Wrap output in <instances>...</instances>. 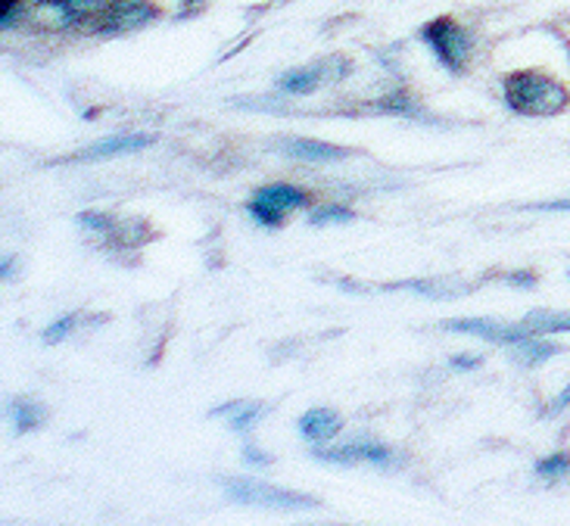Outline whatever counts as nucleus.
Listing matches in <instances>:
<instances>
[{
  "mask_svg": "<svg viewBox=\"0 0 570 526\" xmlns=\"http://www.w3.org/2000/svg\"><path fill=\"white\" fill-rule=\"evenodd\" d=\"M502 93H505V103H509L511 112L533 116V119L558 116L570 103V93L564 91V85L556 78L542 76V72H511L502 81Z\"/></svg>",
  "mask_w": 570,
  "mask_h": 526,
  "instance_id": "f257e3e1",
  "label": "nucleus"
},
{
  "mask_svg": "<svg viewBox=\"0 0 570 526\" xmlns=\"http://www.w3.org/2000/svg\"><path fill=\"white\" fill-rule=\"evenodd\" d=\"M421 41L431 47L433 57L446 66L449 72H464V66H468V57H471V47H474V38H471V31L462 29L455 19H433L428 22L424 29H421Z\"/></svg>",
  "mask_w": 570,
  "mask_h": 526,
  "instance_id": "f03ea898",
  "label": "nucleus"
},
{
  "mask_svg": "<svg viewBox=\"0 0 570 526\" xmlns=\"http://www.w3.org/2000/svg\"><path fill=\"white\" fill-rule=\"evenodd\" d=\"M308 202V193H303L299 187L293 185H265L253 193V200L247 202V212L256 218V225L263 228H281L284 218L293 209H303Z\"/></svg>",
  "mask_w": 570,
  "mask_h": 526,
  "instance_id": "7ed1b4c3",
  "label": "nucleus"
},
{
  "mask_svg": "<svg viewBox=\"0 0 570 526\" xmlns=\"http://www.w3.org/2000/svg\"><path fill=\"white\" fill-rule=\"evenodd\" d=\"M225 493L237 502H249V505H265V508H284V512H303V508H315L318 502L315 498L303 496V493H291V489H281V486H272V483L263 480H249V477H240V480H225Z\"/></svg>",
  "mask_w": 570,
  "mask_h": 526,
  "instance_id": "20e7f679",
  "label": "nucleus"
},
{
  "mask_svg": "<svg viewBox=\"0 0 570 526\" xmlns=\"http://www.w3.org/2000/svg\"><path fill=\"white\" fill-rule=\"evenodd\" d=\"M322 462H331V465H343V467H353V465H371V467H381V470H390V467L400 465V458L393 455V449H386L381 443H368V439H362V443H346V446H337V449H327V451H315Z\"/></svg>",
  "mask_w": 570,
  "mask_h": 526,
  "instance_id": "39448f33",
  "label": "nucleus"
},
{
  "mask_svg": "<svg viewBox=\"0 0 570 526\" xmlns=\"http://www.w3.org/2000/svg\"><path fill=\"white\" fill-rule=\"evenodd\" d=\"M443 330L480 337V340L499 343V346H518V343H524L527 337H537V334H530L524 325H495L490 318H452V321H443Z\"/></svg>",
  "mask_w": 570,
  "mask_h": 526,
  "instance_id": "423d86ee",
  "label": "nucleus"
},
{
  "mask_svg": "<svg viewBox=\"0 0 570 526\" xmlns=\"http://www.w3.org/2000/svg\"><path fill=\"white\" fill-rule=\"evenodd\" d=\"M150 143H156L154 135H112V138H104L91 143L88 150L72 156V162H94V159H112V156H125V153H138V150H147Z\"/></svg>",
  "mask_w": 570,
  "mask_h": 526,
  "instance_id": "0eeeda50",
  "label": "nucleus"
},
{
  "mask_svg": "<svg viewBox=\"0 0 570 526\" xmlns=\"http://www.w3.org/2000/svg\"><path fill=\"white\" fill-rule=\"evenodd\" d=\"M278 150L284 156H293V159H306V162H337V159H346V156H350V150H343V147L306 138L278 140Z\"/></svg>",
  "mask_w": 570,
  "mask_h": 526,
  "instance_id": "6e6552de",
  "label": "nucleus"
},
{
  "mask_svg": "<svg viewBox=\"0 0 570 526\" xmlns=\"http://www.w3.org/2000/svg\"><path fill=\"white\" fill-rule=\"evenodd\" d=\"M340 430H343V420H340L337 411H331V408H312V411H306V415L299 418V434L306 436L312 446L331 443Z\"/></svg>",
  "mask_w": 570,
  "mask_h": 526,
  "instance_id": "1a4fd4ad",
  "label": "nucleus"
},
{
  "mask_svg": "<svg viewBox=\"0 0 570 526\" xmlns=\"http://www.w3.org/2000/svg\"><path fill=\"white\" fill-rule=\"evenodd\" d=\"M331 69V62H318V66H308V69H293V72H287V76L278 78V88L284 93H312L318 85H322L324 72Z\"/></svg>",
  "mask_w": 570,
  "mask_h": 526,
  "instance_id": "9d476101",
  "label": "nucleus"
},
{
  "mask_svg": "<svg viewBox=\"0 0 570 526\" xmlns=\"http://www.w3.org/2000/svg\"><path fill=\"white\" fill-rule=\"evenodd\" d=\"M265 405L263 403H228L216 408L213 415H228L234 434H249L256 427V420L263 418Z\"/></svg>",
  "mask_w": 570,
  "mask_h": 526,
  "instance_id": "9b49d317",
  "label": "nucleus"
},
{
  "mask_svg": "<svg viewBox=\"0 0 570 526\" xmlns=\"http://www.w3.org/2000/svg\"><path fill=\"white\" fill-rule=\"evenodd\" d=\"M521 325L537 334V337H546V334H564L570 330V311H552V309H537L524 315Z\"/></svg>",
  "mask_w": 570,
  "mask_h": 526,
  "instance_id": "f8f14e48",
  "label": "nucleus"
},
{
  "mask_svg": "<svg viewBox=\"0 0 570 526\" xmlns=\"http://www.w3.org/2000/svg\"><path fill=\"white\" fill-rule=\"evenodd\" d=\"M511 353H514V358H518L524 368H537V365H542V361H549L552 356H558V353H561V346H558V343L540 340V337H527L524 343L511 346Z\"/></svg>",
  "mask_w": 570,
  "mask_h": 526,
  "instance_id": "ddd939ff",
  "label": "nucleus"
},
{
  "mask_svg": "<svg viewBox=\"0 0 570 526\" xmlns=\"http://www.w3.org/2000/svg\"><path fill=\"white\" fill-rule=\"evenodd\" d=\"M7 411H10L19 434H29L35 427H41L47 418V408L41 403H35V399H13L7 405Z\"/></svg>",
  "mask_w": 570,
  "mask_h": 526,
  "instance_id": "4468645a",
  "label": "nucleus"
},
{
  "mask_svg": "<svg viewBox=\"0 0 570 526\" xmlns=\"http://www.w3.org/2000/svg\"><path fill=\"white\" fill-rule=\"evenodd\" d=\"M377 109H381V112H386V116L424 119V109L417 107V103L412 100V97H409V93H390V97H384V100L377 103Z\"/></svg>",
  "mask_w": 570,
  "mask_h": 526,
  "instance_id": "2eb2a0df",
  "label": "nucleus"
},
{
  "mask_svg": "<svg viewBox=\"0 0 570 526\" xmlns=\"http://www.w3.org/2000/svg\"><path fill=\"white\" fill-rule=\"evenodd\" d=\"M537 474H540L542 480H561V477H568L570 455L568 451H556V455L542 458V462H537Z\"/></svg>",
  "mask_w": 570,
  "mask_h": 526,
  "instance_id": "dca6fc26",
  "label": "nucleus"
},
{
  "mask_svg": "<svg viewBox=\"0 0 570 526\" xmlns=\"http://www.w3.org/2000/svg\"><path fill=\"white\" fill-rule=\"evenodd\" d=\"M355 212L353 209H346V206H318L312 216H308V225H315V228H322V225H346V221H353Z\"/></svg>",
  "mask_w": 570,
  "mask_h": 526,
  "instance_id": "f3484780",
  "label": "nucleus"
},
{
  "mask_svg": "<svg viewBox=\"0 0 570 526\" xmlns=\"http://www.w3.org/2000/svg\"><path fill=\"white\" fill-rule=\"evenodd\" d=\"M76 321H78V315H66V318H60V321H53V325L47 327L45 330L47 346H57V343L66 340V337L76 330Z\"/></svg>",
  "mask_w": 570,
  "mask_h": 526,
  "instance_id": "a211bd4d",
  "label": "nucleus"
},
{
  "mask_svg": "<svg viewBox=\"0 0 570 526\" xmlns=\"http://www.w3.org/2000/svg\"><path fill=\"white\" fill-rule=\"evenodd\" d=\"M78 225H85V228H91V231H112V228H116L112 218L104 216V212H81V216H78Z\"/></svg>",
  "mask_w": 570,
  "mask_h": 526,
  "instance_id": "6ab92c4d",
  "label": "nucleus"
},
{
  "mask_svg": "<svg viewBox=\"0 0 570 526\" xmlns=\"http://www.w3.org/2000/svg\"><path fill=\"white\" fill-rule=\"evenodd\" d=\"M0 7H3L0 22H3V29H10L16 22V13H19V0H0Z\"/></svg>",
  "mask_w": 570,
  "mask_h": 526,
  "instance_id": "aec40b11",
  "label": "nucleus"
},
{
  "mask_svg": "<svg viewBox=\"0 0 570 526\" xmlns=\"http://www.w3.org/2000/svg\"><path fill=\"white\" fill-rule=\"evenodd\" d=\"M483 365V358L480 356H455L452 358V368L455 371H474V368H480Z\"/></svg>",
  "mask_w": 570,
  "mask_h": 526,
  "instance_id": "412c9836",
  "label": "nucleus"
},
{
  "mask_svg": "<svg viewBox=\"0 0 570 526\" xmlns=\"http://www.w3.org/2000/svg\"><path fill=\"white\" fill-rule=\"evenodd\" d=\"M244 458H247V465H259V467L272 465V458H268V455H263L259 449H253V446H247V449H244Z\"/></svg>",
  "mask_w": 570,
  "mask_h": 526,
  "instance_id": "4be33fe9",
  "label": "nucleus"
},
{
  "mask_svg": "<svg viewBox=\"0 0 570 526\" xmlns=\"http://www.w3.org/2000/svg\"><path fill=\"white\" fill-rule=\"evenodd\" d=\"M505 280L514 284V287H533V284H537V278H533L530 271H514V275H505Z\"/></svg>",
  "mask_w": 570,
  "mask_h": 526,
  "instance_id": "5701e85b",
  "label": "nucleus"
},
{
  "mask_svg": "<svg viewBox=\"0 0 570 526\" xmlns=\"http://www.w3.org/2000/svg\"><path fill=\"white\" fill-rule=\"evenodd\" d=\"M533 209H540V212H570V200L540 202V206H533Z\"/></svg>",
  "mask_w": 570,
  "mask_h": 526,
  "instance_id": "b1692460",
  "label": "nucleus"
},
{
  "mask_svg": "<svg viewBox=\"0 0 570 526\" xmlns=\"http://www.w3.org/2000/svg\"><path fill=\"white\" fill-rule=\"evenodd\" d=\"M570 405V387L568 389H561L556 396V403H552V415H558V411H564Z\"/></svg>",
  "mask_w": 570,
  "mask_h": 526,
  "instance_id": "393cba45",
  "label": "nucleus"
},
{
  "mask_svg": "<svg viewBox=\"0 0 570 526\" xmlns=\"http://www.w3.org/2000/svg\"><path fill=\"white\" fill-rule=\"evenodd\" d=\"M13 268H16L13 256H10V259H3V265H0V271H3V280L13 278Z\"/></svg>",
  "mask_w": 570,
  "mask_h": 526,
  "instance_id": "a878e982",
  "label": "nucleus"
}]
</instances>
